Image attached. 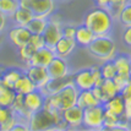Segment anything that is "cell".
Segmentation results:
<instances>
[{
	"instance_id": "5b68a950",
	"label": "cell",
	"mask_w": 131,
	"mask_h": 131,
	"mask_svg": "<svg viewBox=\"0 0 131 131\" xmlns=\"http://www.w3.org/2000/svg\"><path fill=\"white\" fill-rule=\"evenodd\" d=\"M104 108L103 104H97L93 107L83 109L82 116V126L90 130H101L103 129V120H104Z\"/></svg>"
},
{
	"instance_id": "f1b7e54d",
	"label": "cell",
	"mask_w": 131,
	"mask_h": 131,
	"mask_svg": "<svg viewBox=\"0 0 131 131\" xmlns=\"http://www.w3.org/2000/svg\"><path fill=\"white\" fill-rule=\"evenodd\" d=\"M125 27H131V4L127 3L116 17Z\"/></svg>"
},
{
	"instance_id": "603a6c76",
	"label": "cell",
	"mask_w": 131,
	"mask_h": 131,
	"mask_svg": "<svg viewBox=\"0 0 131 131\" xmlns=\"http://www.w3.org/2000/svg\"><path fill=\"white\" fill-rule=\"evenodd\" d=\"M12 18H14V22L17 26H27V23L31 21V18L33 17V15L31 14L29 10L25 9L22 6H18L15 12L12 14Z\"/></svg>"
},
{
	"instance_id": "6da1fadb",
	"label": "cell",
	"mask_w": 131,
	"mask_h": 131,
	"mask_svg": "<svg viewBox=\"0 0 131 131\" xmlns=\"http://www.w3.org/2000/svg\"><path fill=\"white\" fill-rule=\"evenodd\" d=\"M113 17L105 7L97 6L86 14L83 25L92 31L94 36L110 34L113 28Z\"/></svg>"
},
{
	"instance_id": "e575fe53",
	"label": "cell",
	"mask_w": 131,
	"mask_h": 131,
	"mask_svg": "<svg viewBox=\"0 0 131 131\" xmlns=\"http://www.w3.org/2000/svg\"><path fill=\"white\" fill-rule=\"evenodd\" d=\"M91 71H92V76H93V80H94V86H99L103 82V76L101 74V69L99 66H92Z\"/></svg>"
},
{
	"instance_id": "484cf974",
	"label": "cell",
	"mask_w": 131,
	"mask_h": 131,
	"mask_svg": "<svg viewBox=\"0 0 131 131\" xmlns=\"http://www.w3.org/2000/svg\"><path fill=\"white\" fill-rule=\"evenodd\" d=\"M130 3V0H108V5H107V10L109 11V14L112 15L113 18H116L119 12L123 10V7Z\"/></svg>"
},
{
	"instance_id": "d4e9b609",
	"label": "cell",
	"mask_w": 131,
	"mask_h": 131,
	"mask_svg": "<svg viewBox=\"0 0 131 131\" xmlns=\"http://www.w3.org/2000/svg\"><path fill=\"white\" fill-rule=\"evenodd\" d=\"M15 96H16V92L14 90L6 88V87H1L0 88V105L10 108L14 99H15Z\"/></svg>"
},
{
	"instance_id": "ac0fdd59",
	"label": "cell",
	"mask_w": 131,
	"mask_h": 131,
	"mask_svg": "<svg viewBox=\"0 0 131 131\" xmlns=\"http://www.w3.org/2000/svg\"><path fill=\"white\" fill-rule=\"evenodd\" d=\"M25 74V70L20 68H7L5 69L4 74L1 75V82L3 86L6 88L14 90V86L16 83V81Z\"/></svg>"
},
{
	"instance_id": "30bf717a",
	"label": "cell",
	"mask_w": 131,
	"mask_h": 131,
	"mask_svg": "<svg viewBox=\"0 0 131 131\" xmlns=\"http://www.w3.org/2000/svg\"><path fill=\"white\" fill-rule=\"evenodd\" d=\"M71 77H72V83L79 91H86L94 87V80L90 68L76 71L75 74L71 75Z\"/></svg>"
},
{
	"instance_id": "f546056e",
	"label": "cell",
	"mask_w": 131,
	"mask_h": 131,
	"mask_svg": "<svg viewBox=\"0 0 131 131\" xmlns=\"http://www.w3.org/2000/svg\"><path fill=\"white\" fill-rule=\"evenodd\" d=\"M17 49H18V55H20V59L22 60L23 63H26V64L28 63V60L31 59L32 54L36 51L32 47L29 46L28 43H26L25 46L20 47V48H17Z\"/></svg>"
},
{
	"instance_id": "2e32d148",
	"label": "cell",
	"mask_w": 131,
	"mask_h": 131,
	"mask_svg": "<svg viewBox=\"0 0 131 131\" xmlns=\"http://www.w3.org/2000/svg\"><path fill=\"white\" fill-rule=\"evenodd\" d=\"M94 37L96 36L92 33V31L88 27H86L85 25L76 26V32H75V37H74L76 46L82 47V48H87Z\"/></svg>"
},
{
	"instance_id": "e0dca14e",
	"label": "cell",
	"mask_w": 131,
	"mask_h": 131,
	"mask_svg": "<svg viewBox=\"0 0 131 131\" xmlns=\"http://www.w3.org/2000/svg\"><path fill=\"white\" fill-rule=\"evenodd\" d=\"M103 108L107 113L114 114L116 116H124V99L119 93L103 103Z\"/></svg>"
},
{
	"instance_id": "44dd1931",
	"label": "cell",
	"mask_w": 131,
	"mask_h": 131,
	"mask_svg": "<svg viewBox=\"0 0 131 131\" xmlns=\"http://www.w3.org/2000/svg\"><path fill=\"white\" fill-rule=\"evenodd\" d=\"M99 88L102 92V104L119 93V90L113 80H103V82L99 85Z\"/></svg>"
},
{
	"instance_id": "ffe728a7",
	"label": "cell",
	"mask_w": 131,
	"mask_h": 131,
	"mask_svg": "<svg viewBox=\"0 0 131 131\" xmlns=\"http://www.w3.org/2000/svg\"><path fill=\"white\" fill-rule=\"evenodd\" d=\"M101 103L97 101V98L93 96L91 90H86V91H79L77 93V98H76V105H79L81 109L88 108V107H93Z\"/></svg>"
},
{
	"instance_id": "7402d4cb",
	"label": "cell",
	"mask_w": 131,
	"mask_h": 131,
	"mask_svg": "<svg viewBox=\"0 0 131 131\" xmlns=\"http://www.w3.org/2000/svg\"><path fill=\"white\" fill-rule=\"evenodd\" d=\"M33 90H36V86L32 81L29 80L28 77L26 76V74H23L18 80L16 81V83L14 86V91L20 94H26L28 92H32Z\"/></svg>"
},
{
	"instance_id": "4316f807",
	"label": "cell",
	"mask_w": 131,
	"mask_h": 131,
	"mask_svg": "<svg viewBox=\"0 0 131 131\" xmlns=\"http://www.w3.org/2000/svg\"><path fill=\"white\" fill-rule=\"evenodd\" d=\"M101 69V74H102L104 80H113L114 76L116 75V69L113 63V60H108V61H103Z\"/></svg>"
},
{
	"instance_id": "ba28073f",
	"label": "cell",
	"mask_w": 131,
	"mask_h": 131,
	"mask_svg": "<svg viewBox=\"0 0 131 131\" xmlns=\"http://www.w3.org/2000/svg\"><path fill=\"white\" fill-rule=\"evenodd\" d=\"M82 116H83V109H81L76 104L61 112V118L65 121L68 129L82 127Z\"/></svg>"
},
{
	"instance_id": "5bb4252c",
	"label": "cell",
	"mask_w": 131,
	"mask_h": 131,
	"mask_svg": "<svg viewBox=\"0 0 131 131\" xmlns=\"http://www.w3.org/2000/svg\"><path fill=\"white\" fill-rule=\"evenodd\" d=\"M76 47L77 46H76V43H75V40L72 39V38H66V37H63V36H61V37L59 38V40L54 44L53 50L55 53V55L68 59V58L71 55V53L75 50Z\"/></svg>"
},
{
	"instance_id": "7a4b0ae2",
	"label": "cell",
	"mask_w": 131,
	"mask_h": 131,
	"mask_svg": "<svg viewBox=\"0 0 131 131\" xmlns=\"http://www.w3.org/2000/svg\"><path fill=\"white\" fill-rule=\"evenodd\" d=\"M77 93H79V90L71 82L69 85L64 86L57 93L47 96L46 101H44V108H47L53 113H60L61 114L63 110L76 104Z\"/></svg>"
},
{
	"instance_id": "9a60e30c",
	"label": "cell",
	"mask_w": 131,
	"mask_h": 131,
	"mask_svg": "<svg viewBox=\"0 0 131 131\" xmlns=\"http://www.w3.org/2000/svg\"><path fill=\"white\" fill-rule=\"evenodd\" d=\"M72 82V77H71V74L66 76V77H61V79H50V80L47 82V85L44 87L40 88L42 93L44 96H50V94H54L57 93L59 90H61L64 86L69 85Z\"/></svg>"
},
{
	"instance_id": "60d3db41",
	"label": "cell",
	"mask_w": 131,
	"mask_h": 131,
	"mask_svg": "<svg viewBox=\"0 0 131 131\" xmlns=\"http://www.w3.org/2000/svg\"><path fill=\"white\" fill-rule=\"evenodd\" d=\"M1 87H4V86H3V82H1V77H0V88Z\"/></svg>"
},
{
	"instance_id": "4dcf8cb0",
	"label": "cell",
	"mask_w": 131,
	"mask_h": 131,
	"mask_svg": "<svg viewBox=\"0 0 131 131\" xmlns=\"http://www.w3.org/2000/svg\"><path fill=\"white\" fill-rule=\"evenodd\" d=\"M28 43L29 46L33 48L34 50H37V49H39L42 47H44V39H43V37H42V34H31V37H29L28 39Z\"/></svg>"
},
{
	"instance_id": "8fae6325",
	"label": "cell",
	"mask_w": 131,
	"mask_h": 131,
	"mask_svg": "<svg viewBox=\"0 0 131 131\" xmlns=\"http://www.w3.org/2000/svg\"><path fill=\"white\" fill-rule=\"evenodd\" d=\"M44 101H46V96L42 93L39 88H36L32 92H28L26 94H23V104L26 109L29 113H36L39 109L44 107Z\"/></svg>"
},
{
	"instance_id": "f35d334b",
	"label": "cell",
	"mask_w": 131,
	"mask_h": 131,
	"mask_svg": "<svg viewBox=\"0 0 131 131\" xmlns=\"http://www.w3.org/2000/svg\"><path fill=\"white\" fill-rule=\"evenodd\" d=\"M94 3L97 6H101V7H107L108 5V0H94Z\"/></svg>"
},
{
	"instance_id": "8d00e7d4",
	"label": "cell",
	"mask_w": 131,
	"mask_h": 131,
	"mask_svg": "<svg viewBox=\"0 0 131 131\" xmlns=\"http://www.w3.org/2000/svg\"><path fill=\"white\" fill-rule=\"evenodd\" d=\"M123 40L127 47L131 46V27H126L125 32L123 34Z\"/></svg>"
},
{
	"instance_id": "277c9868",
	"label": "cell",
	"mask_w": 131,
	"mask_h": 131,
	"mask_svg": "<svg viewBox=\"0 0 131 131\" xmlns=\"http://www.w3.org/2000/svg\"><path fill=\"white\" fill-rule=\"evenodd\" d=\"M18 6L29 10L33 16L44 18H49L57 9L55 0H18Z\"/></svg>"
},
{
	"instance_id": "74e56055",
	"label": "cell",
	"mask_w": 131,
	"mask_h": 131,
	"mask_svg": "<svg viewBox=\"0 0 131 131\" xmlns=\"http://www.w3.org/2000/svg\"><path fill=\"white\" fill-rule=\"evenodd\" d=\"M6 25H7V17L0 12V34L3 33L6 28Z\"/></svg>"
},
{
	"instance_id": "3957f363",
	"label": "cell",
	"mask_w": 131,
	"mask_h": 131,
	"mask_svg": "<svg viewBox=\"0 0 131 131\" xmlns=\"http://www.w3.org/2000/svg\"><path fill=\"white\" fill-rule=\"evenodd\" d=\"M88 53L93 58H96L99 61H108L113 60L118 54V48L115 40L109 36H96L93 40L87 47Z\"/></svg>"
},
{
	"instance_id": "52a82bcc",
	"label": "cell",
	"mask_w": 131,
	"mask_h": 131,
	"mask_svg": "<svg viewBox=\"0 0 131 131\" xmlns=\"http://www.w3.org/2000/svg\"><path fill=\"white\" fill-rule=\"evenodd\" d=\"M46 69L50 79H61L70 75V66L68 64V60L58 55L51 59Z\"/></svg>"
},
{
	"instance_id": "d590c367",
	"label": "cell",
	"mask_w": 131,
	"mask_h": 131,
	"mask_svg": "<svg viewBox=\"0 0 131 131\" xmlns=\"http://www.w3.org/2000/svg\"><path fill=\"white\" fill-rule=\"evenodd\" d=\"M12 114H14V113H12V110L10 108H6V107H1V105H0V125H1L5 120L9 119Z\"/></svg>"
},
{
	"instance_id": "836d02e7",
	"label": "cell",
	"mask_w": 131,
	"mask_h": 131,
	"mask_svg": "<svg viewBox=\"0 0 131 131\" xmlns=\"http://www.w3.org/2000/svg\"><path fill=\"white\" fill-rule=\"evenodd\" d=\"M17 121V118L15 114H12L7 120H5L1 125H0V130L1 131H11L12 126L15 125V123Z\"/></svg>"
},
{
	"instance_id": "4fadbf2b",
	"label": "cell",
	"mask_w": 131,
	"mask_h": 131,
	"mask_svg": "<svg viewBox=\"0 0 131 131\" xmlns=\"http://www.w3.org/2000/svg\"><path fill=\"white\" fill-rule=\"evenodd\" d=\"M31 32L26 26H17L15 25L9 32H7V38L16 48L25 46L28 42L29 37H31Z\"/></svg>"
},
{
	"instance_id": "8992f818",
	"label": "cell",
	"mask_w": 131,
	"mask_h": 131,
	"mask_svg": "<svg viewBox=\"0 0 131 131\" xmlns=\"http://www.w3.org/2000/svg\"><path fill=\"white\" fill-rule=\"evenodd\" d=\"M61 26H63V23L60 22L58 18L53 17V15L48 18V23L46 26V29L42 33V37L44 39V44L47 47H49V48L53 49L54 44L63 36L61 34Z\"/></svg>"
},
{
	"instance_id": "d6a6232c",
	"label": "cell",
	"mask_w": 131,
	"mask_h": 131,
	"mask_svg": "<svg viewBox=\"0 0 131 131\" xmlns=\"http://www.w3.org/2000/svg\"><path fill=\"white\" fill-rule=\"evenodd\" d=\"M75 32H76V26H74V25H65V26L63 25L61 26V34H63V37L74 39Z\"/></svg>"
},
{
	"instance_id": "1f68e13d",
	"label": "cell",
	"mask_w": 131,
	"mask_h": 131,
	"mask_svg": "<svg viewBox=\"0 0 131 131\" xmlns=\"http://www.w3.org/2000/svg\"><path fill=\"white\" fill-rule=\"evenodd\" d=\"M113 81L115 82V85L118 87V90H121L123 87H125L126 85H129L130 83V76H124V75H115Z\"/></svg>"
},
{
	"instance_id": "83f0119b",
	"label": "cell",
	"mask_w": 131,
	"mask_h": 131,
	"mask_svg": "<svg viewBox=\"0 0 131 131\" xmlns=\"http://www.w3.org/2000/svg\"><path fill=\"white\" fill-rule=\"evenodd\" d=\"M18 7V0H0V12L4 14L6 17L12 16Z\"/></svg>"
},
{
	"instance_id": "cb8c5ba5",
	"label": "cell",
	"mask_w": 131,
	"mask_h": 131,
	"mask_svg": "<svg viewBox=\"0 0 131 131\" xmlns=\"http://www.w3.org/2000/svg\"><path fill=\"white\" fill-rule=\"evenodd\" d=\"M48 23V18L44 17H36L33 16L31 18V21L27 23V28L32 34H42L43 31L46 29V26Z\"/></svg>"
},
{
	"instance_id": "9c48e42d",
	"label": "cell",
	"mask_w": 131,
	"mask_h": 131,
	"mask_svg": "<svg viewBox=\"0 0 131 131\" xmlns=\"http://www.w3.org/2000/svg\"><path fill=\"white\" fill-rule=\"evenodd\" d=\"M25 74L32 81L36 86V88H42L47 85V82L50 80L48 71L43 66H34V65H27V69L25 70Z\"/></svg>"
},
{
	"instance_id": "d6986e66",
	"label": "cell",
	"mask_w": 131,
	"mask_h": 131,
	"mask_svg": "<svg viewBox=\"0 0 131 131\" xmlns=\"http://www.w3.org/2000/svg\"><path fill=\"white\" fill-rule=\"evenodd\" d=\"M113 63L116 69V74L130 76L131 74V65H130V57L127 54H116L113 59Z\"/></svg>"
},
{
	"instance_id": "ab89813d",
	"label": "cell",
	"mask_w": 131,
	"mask_h": 131,
	"mask_svg": "<svg viewBox=\"0 0 131 131\" xmlns=\"http://www.w3.org/2000/svg\"><path fill=\"white\" fill-rule=\"evenodd\" d=\"M5 66H3V65H0V77H1V75L4 74V71H5Z\"/></svg>"
},
{
	"instance_id": "7c38bea8",
	"label": "cell",
	"mask_w": 131,
	"mask_h": 131,
	"mask_svg": "<svg viewBox=\"0 0 131 131\" xmlns=\"http://www.w3.org/2000/svg\"><path fill=\"white\" fill-rule=\"evenodd\" d=\"M55 57V53L54 50L49 48V47H42L39 49L34 51L32 54L31 59L28 60L27 65H34V66H43V68H47V65L50 63V60Z\"/></svg>"
}]
</instances>
